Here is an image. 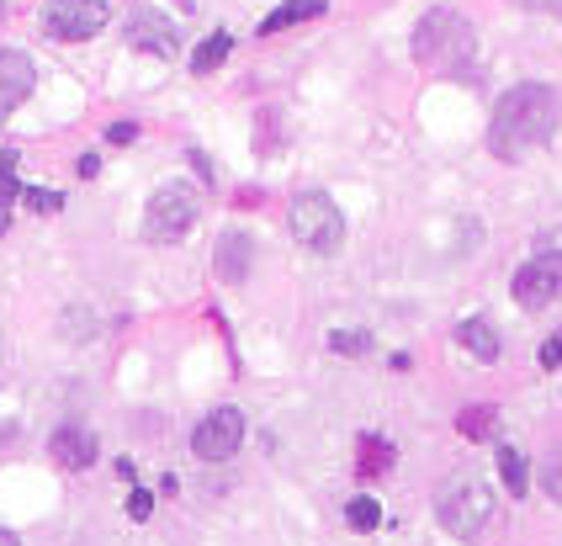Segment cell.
I'll use <instances>...</instances> for the list:
<instances>
[{
  "label": "cell",
  "instance_id": "cell-1",
  "mask_svg": "<svg viewBox=\"0 0 562 546\" xmlns=\"http://www.w3.org/2000/svg\"><path fill=\"white\" fill-rule=\"evenodd\" d=\"M558 112H562V101L552 86L526 80V86L504 91L499 106H494V128H488L494 155H499V160H520L526 149H541V144L558 133Z\"/></svg>",
  "mask_w": 562,
  "mask_h": 546
},
{
  "label": "cell",
  "instance_id": "cell-2",
  "mask_svg": "<svg viewBox=\"0 0 562 546\" xmlns=\"http://www.w3.org/2000/svg\"><path fill=\"white\" fill-rule=\"evenodd\" d=\"M414 59L425 69H451L457 59H468L472 48V27L462 11H451V5H436V11H425V22L414 27Z\"/></svg>",
  "mask_w": 562,
  "mask_h": 546
},
{
  "label": "cell",
  "instance_id": "cell-3",
  "mask_svg": "<svg viewBox=\"0 0 562 546\" xmlns=\"http://www.w3.org/2000/svg\"><path fill=\"white\" fill-rule=\"evenodd\" d=\"M436 514L440 525L451 531V536H462V542H483V531L494 525V488L477 478H457L440 488L436 499Z\"/></svg>",
  "mask_w": 562,
  "mask_h": 546
},
{
  "label": "cell",
  "instance_id": "cell-4",
  "mask_svg": "<svg viewBox=\"0 0 562 546\" xmlns=\"http://www.w3.org/2000/svg\"><path fill=\"white\" fill-rule=\"evenodd\" d=\"M286 224H292V239H297L303 250H313V255H335V250L345 244V218H340V207H335L324 192L292 196Z\"/></svg>",
  "mask_w": 562,
  "mask_h": 546
},
{
  "label": "cell",
  "instance_id": "cell-5",
  "mask_svg": "<svg viewBox=\"0 0 562 546\" xmlns=\"http://www.w3.org/2000/svg\"><path fill=\"white\" fill-rule=\"evenodd\" d=\"M196 213H202L196 186H187V181H165V186L149 196V207H144V239H149V244H176V239L196 224Z\"/></svg>",
  "mask_w": 562,
  "mask_h": 546
},
{
  "label": "cell",
  "instance_id": "cell-6",
  "mask_svg": "<svg viewBox=\"0 0 562 546\" xmlns=\"http://www.w3.org/2000/svg\"><path fill=\"white\" fill-rule=\"evenodd\" d=\"M106 22H112L106 0H48V11H43V33L54 43H86Z\"/></svg>",
  "mask_w": 562,
  "mask_h": 546
},
{
  "label": "cell",
  "instance_id": "cell-7",
  "mask_svg": "<svg viewBox=\"0 0 562 546\" xmlns=\"http://www.w3.org/2000/svg\"><path fill=\"white\" fill-rule=\"evenodd\" d=\"M509 292H515V303H520L526 314H541V308H552V303L562 297V250L526 260V265L515 271Z\"/></svg>",
  "mask_w": 562,
  "mask_h": 546
},
{
  "label": "cell",
  "instance_id": "cell-8",
  "mask_svg": "<svg viewBox=\"0 0 562 546\" xmlns=\"http://www.w3.org/2000/svg\"><path fill=\"white\" fill-rule=\"evenodd\" d=\"M239 446H245V414H239V409H213V414L191 430V451H196L202 462H228Z\"/></svg>",
  "mask_w": 562,
  "mask_h": 546
},
{
  "label": "cell",
  "instance_id": "cell-9",
  "mask_svg": "<svg viewBox=\"0 0 562 546\" xmlns=\"http://www.w3.org/2000/svg\"><path fill=\"white\" fill-rule=\"evenodd\" d=\"M37 86V69L22 48H0V117H11Z\"/></svg>",
  "mask_w": 562,
  "mask_h": 546
},
{
  "label": "cell",
  "instance_id": "cell-10",
  "mask_svg": "<svg viewBox=\"0 0 562 546\" xmlns=\"http://www.w3.org/2000/svg\"><path fill=\"white\" fill-rule=\"evenodd\" d=\"M48 451H54L59 467H75V473H80V467H91L95 462V435L91 430H80V424H64L59 435L48 441Z\"/></svg>",
  "mask_w": 562,
  "mask_h": 546
},
{
  "label": "cell",
  "instance_id": "cell-11",
  "mask_svg": "<svg viewBox=\"0 0 562 546\" xmlns=\"http://www.w3.org/2000/svg\"><path fill=\"white\" fill-rule=\"evenodd\" d=\"M127 43L138 48V54H155V59H176V33H170V22H159V16H138L133 27H127Z\"/></svg>",
  "mask_w": 562,
  "mask_h": 546
},
{
  "label": "cell",
  "instance_id": "cell-12",
  "mask_svg": "<svg viewBox=\"0 0 562 546\" xmlns=\"http://www.w3.org/2000/svg\"><path fill=\"white\" fill-rule=\"evenodd\" d=\"M250 260H255V244L245 234H223L218 239V282L239 287V282L250 276Z\"/></svg>",
  "mask_w": 562,
  "mask_h": 546
},
{
  "label": "cell",
  "instance_id": "cell-13",
  "mask_svg": "<svg viewBox=\"0 0 562 546\" xmlns=\"http://www.w3.org/2000/svg\"><path fill=\"white\" fill-rule=\"evenodd\" d=\"M457 345H468L483 366H494V361H499V334H494V323L488 319H462L457 323Z\"/></svg>",
  "mask_w": 562,
  "mask_h": 546
},
{
  "label": "cell",
  "instance_id": "cell-14",
  "mask_svg": "<svg viewBox=\"0 0 562 546\" xmlns=\"http://www.w3.org/2000/svg\"><path fill=\"white\" fill-rule=\"evenodd\" d=\"M324 16V0H286V5H277L266 22H260V33L271 37L281 33V27H297V22H318Z\"/></svg>",
  "mask_w": 562,
  "mask_h": 546
},
{
  "label": "cell",
  "instance_id": "cell-15",
  "mask_svg": "<svg viewBox=\"0 0 562 546\" xmlns=\"http://www.w3.org/2000/svg\"><path fill=\"white\" fill-rule=\"evenodd\" d=\"M457 430H462L468 441H494V430H499V409H488V403H468V409L457 414Z\"/></svg>",
  "mask_w": 562,
  "mask_h": 546
},
{
  "label": "cell",
  "instance_id": "cell-16",
  "mask_svg": "<svg viewBox=\"0 0 562 546\" xmlns=\"http://www.w3.org/2000/svg\"><path fill=\"white\" fill-rule=\"evenodd\" d=\"M499 478L509 493H531V467H526V451L520 446H504L499 451Z\"/></svg>",
  "mask_w": 562,
  "mask_h": 546
},
{
  "label": "cell",
  "instance_id": "cell-17",
  "mask_svg": "<svg viewBox=\"0 0 562 546\" xmlns=\"http://www.w3.org/2000/svg\"><path fill=\"white\" fill-rule=\"evenodd\" d=\"M393 467V446L382 441V435H361V456H356V473L361 478H376V473H387Z\"/></svg>",
  "mask_w": 562,
  "mask_h": 546
},
{
  "label": "cell",
  "instance_id": "cell-18",
  "mask_svg": "<svg viewBox=\"0 0 562 546\" xmlns=\"http://www.w3.org/2000/svg\"><path fill=\"white\" fill-rule=\"evenodd\" d=\"M228 48H234V37L218 27V33H213L207 43H202V48H196V54H191V69H196V75H213V69L228 59Z\"/></svg>",
  "mask_w": 562,
  "mask_h": 546
},
{
  "label": "cell",
  "instance_id": "cell-19",
  "mask_svg": "<svg viewBox=\"0 0 562 546\" xmlns=\"http://www.w3.org/2000/svg\"><path fill=\"white\" fill-rule=\"evenodd\" d=\"M345 520H350V531H376L382 525V504H376L372 493H361V499H350Z\"/></svg>",
  "mask_w": 562,
  "mask_h": 546
},
{
  "label": "cell",
  "instance_id": "cell-20",
  "mask_svg": "<svg viewBox=\"0 0 562 546\" xmlns=\"http://www.w3.org/2000/svg\"><path fill=\"white\" fill-rule=\"evenodd\" d=\"M329 351H340V355H367V351H372V340H367L361 329H335V334H329Z\"/></svg>",
  "mask_w": 562,
  "mask_h": 546
},
{
  "label": "cell",
  "instance_id": "cell-21",
  "mask_svg": "<svg viewBox=\"0 0 562 546\" xmlns=\"http://www.w3.org/2000/svg\"><path fill=\"white\" fill-rule=\"evenodd\" d=\"M22 196H27L32 213H59V207H64V196H59V192H48V186H27Z\"/></svg>",
  "mask_w": 562,
  "mask_h": 546
},
{
  "label": "cell",
  "instance_id": "cell-22",
  "mask_svg": "<svg viewBox=\"0 0 562 546\" xmlns=\"http://www.w3.org/2000/svg\"><path fill=\"white\" fill-rule=\"evenodd\" d=\"M541 488H547V499L552 504H562V451L547 462V473H541Z\"/></svg>",
  "mask_w": 562,
  "mask_h": 546
},
{
  "label": "cell",
  "instance_id": "cell-23",
  "mask_svg": "<svg viewBox=\"0 0 562 546\" xmlns=\"http://www.w3.org/2000/svg\"><path fill=\"white\" fill-rule=\"evenodd\" d=\"M149 514H155V493L133 488V493H127V520H149Z\"/></svg>",
  "mask_w": 562,
  "mask_h": 546
},
{
  "label": "cell",
  "instance_id": "cell-24",
  "mask_svg": "<svg viewBox=\"0 0 562 546\" xmlns=\"http://www.w3.org/2000/svg\"><path fill=\"white\" fill-rule=\"evenodd\" d=\"M64 340H86L91 334V314L80 308V314H64V329H59Z\"/></svg>",
  "mask_w": 562,
  "mask_h": 546
},
{
  "label": "cell",
  "instance_id": "cell-25",
  "mask_svg": "<svg viewBox=\"0 0 562 546\" xmlns=\"http://www.w3.org/2000/svg\"><path fill=\"white\" fill-rule=\"evenodd\" d=\"M541 366H552V372L562 366V329L552 334V340H547V345H541Z\"/></svg>",
  "mask_w": 562,
  "mask_h": 546
},
{
  "label": "cell",
  "instance_id": "cell-26",
  "mask_svg": "<svg viewBox=\"0 0 562 546\" xmlns=\"http://www.w3.org/2000/svg\"><path fill=\"white\" fill-rule=\"evenodd\" d=\"M133 138H138V128H133V123H112V128H106V144H117V149H123V144H133Z\"/></svg>",
  "mask_w": 562,
  "mask_h": 546
},
{
  "label": "cell",
  "instance_id": "cell-27",
  "mask_svg": "<svg viewBox=\"0 0 562 546\" xmlns=\"http://www.w3.org/2000/svg\"><path fill=\"white\" fill-rule=\"evenodd\" d=\"M80 175H86V181H91V175H101V160H95V155H86V160H80Z\"/></svg>",
  "mask_w": 562,
  "mask_h": 546
},
{
  "label": "cell",
  "instance_id": "cell-28",
  "mask_svg": "<svg viewBox=\"0 0 562 546\" xmlns=\"http://www.w3.org/2000/svg\"><path fill=\"white\" fill-rule=\"evenodd\" d=\"M255 202H260V192H255V186H245V192L234 196V207H255Z\"/></svg>",
  "mask_w": 562,
  "mask_h": 546
},
{
  "label": "cell",
  "instance_id": "cell-29",
  "mask_svg": "<svg viewBox=\"0 0 562 546\" xmlns=\"http://www.w3.org/2000/svg\"><path fill=\"white\" fill-rule=\"evenodd\" d=\"M515 5H526V11H547V5H558V0H515Z\"/></svg>",
  "mask_w": 562,
  "mask_h": 546
},
{
  "label": "cell",
  "instance_id": "cell-30",
  "mask_svg": "<svg viewBox=\"0 0 562 546\" xmlns=\"http://www.w3.org/2000/svg\"><path fill=\"white\" fill-rule=\"evenodd\" d=\"M0 546H22V542H16V536H11V531H5V525H0Z\"/></svg>",
  "mask_w": 562,
  "mask_h": 546
},
{
  "label": "cell",
  "instance_id": "cell-31",
  "mask_svg": "<svg viewBox=\"0 0 562 546\" xmlns=\"http://www.w3.org/2000/svg\"><path fill=\"white\" fill-rule=\"evenodd\" d=\"M0 16H5V0H0Z\"/></svg>",
  "mask_w": 562,
  "mask_h": 546
},
{
  "label": "cell",
  "instance_id": "cell-32",
  "mask_svg": "<svg viewBox=\"0 0 562 546\" xmlns=\"http://www.w3.org/2000/svg\"><path fill=\"white\" fill-rule=\"evenodd\" d=\"M558 372H562V366H558Z\"/></svg>",
  "mask_w": 562,
  "mask_h": 546
}]
</instances>
